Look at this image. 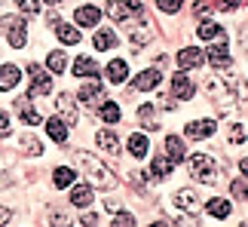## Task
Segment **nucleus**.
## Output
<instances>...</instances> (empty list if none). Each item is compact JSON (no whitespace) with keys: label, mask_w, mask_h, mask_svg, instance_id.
Instances as JSON below:
<instances>
[{"label":"nucleus","mask_w":248,"mask_h":227,"mask_svg":"<svg viewBox=\"0 0 248 227\" xmlns=\"http://www.w3.org/2000/svg\"><path fill=\"white\" fill-rule=\"evenodd\" d=\"M77 160H80V166L86 169V175H89V181H92L95 187H101V191H110V187L117 184L113 172L101 163V160H95L89 150H77Z\"/></svg>","instance_id":"obj_1"},{"label":"nucleus","mask_w":248,"mask_h":227,"mask_svg":"<svg viewBox=\"0 0 248 227\" xmlns=\"http://www.w3.org/2000/svg\"><path fill=\"white\" fill-rule=\"evenodd\" d=\"M187 166H190V175L202 184H215L217 181V163L208 154H193L187 157Z\"/></svg>","instance_id":"obj_2"},{"label":"nucleus","mask_w":248,"mask_h":227,"mask_svg":"<svg viewBox=\"0 0 248 227\" xmlns=\"http://www.w3.org/2000/svg\"><path fill=\"white\" fill-rule=\"evenodd\" d=\"M205 89H208V96H212V101L217 105L221 101V108L224 111H230V105L236 101V92H230V86H227V80L224 77H208V83H205Z\"/></svg>","instance_id":"obj_3"},{"label":"nucleus","mask_w":248,"mask_h":227,"mask_svg":"<svg viewBox=\"0 0 248 227\" xmlns=\"http://www.w3.org/2000/svg\"><path fill=\"white\" fill-rule=\"evenodd\" d=\"M205 62H212L215 71H227V68H230V49H227V37H217L212 49H205Z\"/></svg>","instance_id":"obj_4"},{"label":"nucleus","mask_w":248,"mask_h":227,"mask_svg":"<svg viewBox=\"0 0 248 227\" xmlns=\"http://www.w3.org/2000/svg\"><path fill=\"white\" fill-rule=\"evenodd\" d=\"M28 74H31V89H28V96H49L52 92V80L43 74L40 65H28Z\"/></svg>","instance_id":"obj_5"},{"label":"nucleus","mask_w":248,"mask_h":227,"mask_svg":"<svg viewBox=\"0 0 248 227\" xmlns=\"http://www.w3.org/2000/svg\"><path fill=\"white\" fill-rule=\"evenodd\" d=\"M215 129H217V123L215 120H193V123H187V138H208V135H215Z\"/></svg>","instance_id":"obj_6"},{"label":"nucleus","mask_w":248,"mask_h":227,"mask_svg":"<svg viewBox=\"0 0 248 227\" xmlns=\"http://www.w3.org/2000/svg\"><path fill=\"white\" fill-rule=\"evenodd\" d=\"M202 62H205V52H202V49H196V46H187V49H181V52H178V65H181L184 71L199 68Z\"/></svg>","instance_id":"obj_7"},{"label":"nucleus","mask_w":248,"mask_h":227,"mask_svg":"<svg viewBox=\"0 0 248 227\" xmlns=\"http://www.w3.org/2000/svg\"><path fill=\"white\" fill-rule=\"evenodd\" d=\"M159 80H163V74H159L156 68H147V71H141L135 80H132V86L141 89V92H147V89H156L159 86Z\"/></svg>","instance_id":"obj_8"},{"label":"nucleus","mask_w":248,"mask_h":227,"mask_svg":"<svg viewBox=\"0 0 248 227\" xmlns=\"http://www.w3.org/2000/svg\"><path fill=\"white\" fill-rule=\"evenodd\" d=\"M74 22H77L80 28H98L101 22V13L95 6H80L77 13H74Z\"/></svg>","instance_id":"obj_9"},{"label":"nucleus","mask_w":248,"mask_h":227,"mask_svg":"<svg viewBox=\"0 0 248 227\" xmlns=\"http://www.w3.org/2000/svg\"><path fill=\"white\" fill-rule=\"evenodd\" d=\"M95 141H98V147L104 150V154H110V157H120V138L113 135L110 129H101L98 135H95Z\"/></svg>","instance_id":"obj_10"},{"label":"nucleus","mask_w":248,"mask_h":227,"mask_svg":"<svg viewBox=\"0 0 248 227\" xmlns=\"http://www.w3.org/2000/svg\"><path fill=\"white\" fill-rule=\"evenodd\" d=\"M55 105H59V114H62V120H64V123H71V126L77 123V101H74L68 92H62Z\"/></svg>","instance_id":"obj_11"},{"label":"nucleus","mask_w":248,"mask_h":227,"mask_svg":"<svg viewBox=\"0 0 248 227\" xmlns=\"http://www.w3.org/2000/svg\"><path fill=\"white\" fill-rule=\"evenodd\" d=\"M46 132H49V138L59 141V145L68 141V123H64L62 117H49V120H46Z\"/></svg>","instance_id":"obj_12"},{"label":"nucleus","mask_w":248,"mask_h":227,"mask_svg":"<svg viewBox=\"0 0 248 227\" xmlns=\"http://www.w3.org/2000/svg\"><path fill=\"white\" fill-rule=\"evenodd\" d=\"M16 111H18V117H22L25 123H31V126H37V123H40V114L31 108V96L16 98Z\"/></svg>","instance_id":"obj_13"},{"label":"nucleus","mask_w":248,"mask_h":227,"mask_svg":"<svg viewBox=\"0 0 248 227\" xmlns=\"http://www.w3.org/2000/svg\"><path fill=\"white\" fill-rule=\"evenodd\" d=\"M166 157L171 160V163L187 160V147H184V141H181L178 135H169V138H166Z\"/></svg>","instance_id":"obj_14"},{"label":"nucleus","mask_w":248,"mask_h":227,"mask_svg":"<svg viewBox=\"0 0 248 227\" xmlns=\"http://www.w3.org/2000/svg\"><path fill=\"white\" fill-rule=\"evenodd\" d=\"M171 92H175L178 98H193V83H190V77L184 71L171 77Z\"/></svg>","instance_id":"obj_15"},{"label":"nucleus","mask_w":248,"mask_h":227,"mask_svg":"<svg viewBox=\"0 0 248 227\" xmlns=\"http://www.w3.org/2000/svg\"><path fill=\"white\" fill-rule=\"evenodd\" d=\"M80 98L86 101V105H101V101H104V89H101V83L98 80H95V83H86V86L80 89Z\"/></svg>","instance_id":"obj_16"},{"label":"nucleus","mask_w":248,"mask_h":227,"mask_svg":"<svg viewBox=\"0 0 248 227\" xmlns=\"http://www.w3.org/2000/svg\"><path fill=\"white\" fill-rule=\"evenodd\" d=\"M92 203V187L89 184H71V206H77V209H86V206Z\"/></svg>","instance_id":"obj_17"},{"label":"nucleus","mask_w":248,"mask_h":227,"mask_svg":"<svg viewBox=\"0 0 248 227\" xmlns=\"http://www.w3.org/2000/svg\"><path fill=\"white\" fill-rule=\"evenodd\" d=\"M74 77H98V65H95V59L80 55V59L74 62Z\"/></svg>","instance_id":"obj_18"},{"label":"nucleus","mask_w":248,"mask_h":227,"mask_svg":"<svg viewBox=\"0 0 248 227\" xmlns=\"http://www.w3.org/2000/svg\"><path fill=\"white\" fill-rule=\"evenodd\" d=\"M108 80L110 83H126L129 80V65L123 62V59H113L108 65Z\"/></svg>","instance_id":"obj_19"},{"label":"nucleus","mask_w":248,"mask_h":227,"mask_svg":"<svg viewBox=\"0 0 248 227\" xmlns=\"http://www.w3.org/2000/svg\"><path fill=\"white\" fill-rule=\"evenodd\" d=\"M18 80H22V71H18L16 65H3V68H0V89H3V92L13 89Z\"/></svg>","instance_id":"obj_20"},{"label":"nucleus","mask_w":248,"mask_h":227,"mask_svg":"<svg viewBox=\"0 0 248 227\" xmlns=\"http://www.w3.org/2000/svg\"><path fill=\"white\" fill-rule=\"evenodd\" d=\"M55 34H59L62 43H71V46L80 43V31H77V28H71L68 22H55Z\"/></svg>","instance_id":"obj_21"},{"label":"nucleus","mask_w":248,"mask_h":227,"mask_svg":"<svg viewBox=\"0 0 248 227\" xmlns=\"http://www.w3.org/2000/svg\"><path fill=\"white\" fill-rule=\"evenodd\" d=\"M175 206H178V209H184V212H196L199 196H196L193 191H178V194H175Z\"/></svg>","instance_id":"obj_22"},{"label":"nucleus","mask_w":248,"mask_h":227,"mask_svg":"<svg viewBox=\"0 0 248 227\" xmlns=\"http://www.w3.org/2000/svg\"><path fill=\"white\" fill-rule=\"evenodd\" d=\"M92 43H95V52H104V49H110V46L117 43V34L108 31V28H101V31H95Z\"/></svg>","instance_id":"obj_23"},{"label":"nucleus","mask_w":248,"mask_h":227,"mask_svg":"<svg viewBox=\"0 0 248 227\" xmlns=\"http://www.w3.org/2000/svg\"><path fill=\"white\" fill-rule=\"evenodd\" d=\"M171 166H175V163L163 154V157H156L154 163H150V175H154V178H169L171 175Z\"/></svg>","instance_id":"obj_24"},{"label":"nucleus","mask_w":248,"mask_h":227,"mask_svg":"<svg viewBox=\"0 0 248 227\" xmlns=\"http://www.w3.org/2000/svg\"><path fill=\"white\" fill-rule=\"evenodd\" d=\"M52 181H55V187H71L74 181H77V172L74 169H68V166H59L52 172Z\"/></svg>","instance_id":"obj_25"},{"label":"nucleus","mask_w":248,"mask_h":227,"mask_svg":"<svg viewBox=\"0 0 248 227\" xmlns=\"http://www.w3.org/2000/svg\"><path fill=\"white\" fill-rule=\"evenodd\" d=\"M147 150H150V141L141 135V132H135V135L129 138V154H132V157H144Z\"/></svg>","instance_id":"obj_26"},{"label":"nucleus","mask_w":248,"mask_h":227,"mask_svg":"<svg viewBox=\"0 0 248 227\" xmlns=\"http://www.w3.org/2000/svg\"><path fill=\"white\" fill-rule=\"evenodd\" d=\"M98 114H101L104 123H117V120H120V105H117V101H108V98H104L101 105H98Z\"/></svg>","instance_id":"obj_27"},{"label":"nucleus","mask_w":248,"mask_h":227,"mask_svg":"<svg viewBox=\"0 0 248 227\" xmlns=\"http://www.w3.org/2000/svg\"><path fill=\"white\" fill-rule=\"evenodd\" d=\"M28 43V34H25V22H16L9 28V46H16V49H22Z\"/></svg>","instance_id":"obj_28"},{"label":"nucleus","mask_w":248,"mask_h":227,"mask_svg":"<svg viewBox=\"0 0 248 227\" xmlns=\"http://www.w3.org/2000/svg\"><path fill=\"white\" fill-rule=\"evenodd\" d=\"M208 215H215V218H227L230 215V203L227 200H221V196H215V200H208Z\"/></svg>","instance_id":"obj_29"},{"label":"nucleus","mask_w":248,"mask_h":227,"mask_svg":"<svg viewBox=\"0 0 248 227\" xmlns=\"http://www.w3.org/2000/svg\"><path fill=\"white\" fill-rule=\"evenodd\" d=\"M129 13H132L129 3H117V0H110V3H108V16L113 18V22H126Z\"/></svg>","instance_id":"obj_30"},{"label":"nucleus","mask_w":248,"mask_h":227,"mask_svg":"<svg viewBox=\"0 0 248 227\" xmlns=\"http://www.w3.org/2000/svg\"><path fill=\"white\" fill-rule=\"evenodd\" d=\"M199 37H202V40H217V37H227V34H224V28H221V25H215V22H202V25H199Z\"/></svg>","instance_id":"obj_31"},{"label":"nucleus","mask_w":248,"mask_h":227,"mask_svg":"<svg viewBox=\"0 0 248 227\" xmlns=\"http://www.w3.org/2000/svg\"><path fill=\"white\" fill-rule=\"evenodd\" d=\"M18 147H22L28 157H37V154H43V145H40V141H37L34 135H22V141H18Z\"/></svg>","instance_id":"obj_32"},{"label":"nucleus","mask_w":248,"mask_h":227,"mask_svg":"<svg viewBox=\"0 0 248 227\" xmlns=\"http://www.w3.org/2000/svg\"><path fill=\"white\" fill-rule=\"evenodd\" d=\"M46 65H49V71H52V74H62V71H64V65H68V55H64V52H49Z\"/></svg>","instance_id":"obj_33"},{"label":"nucleus","mask_w":248,"mask_h":227,"mask_svg":"<svg viewBox=\"0 0 248 227\" xmlns=\"http://www.w3.org/2000/svg\"><path fill=\"white\" fill-rule=\"evenodd\" d=\"M230 191L236 200H248V181H242V178H236V181L230 184Z\"/></svg>","instance_id":"obj_34"},{"label":"nucleus","mask_w":248,"mask_h":227,"mask_svg":"<svg viewBox=\"0 0 248 227\" xmlns=\"http://www.w3.org/2000/svg\"><path fill=\"white\" fill-rule=\"evenodd\" d=\"M16 6L22 9V13H28V16H37V13H40V3H37V0H16Z\"/></svg>","instance_id":"obj_35"},{"label":"nucleus","mask_w":248,"mask_h":227,"mask_svg":"<svg viewBox=\"0 0 248 227\" xmlns=\"http://www.w3.org/2000/svg\"><path fill=\"white\" fill-rule=\"evenodd\" d=\"M113 224H117V227H129V224H135V218H132V215L129 212H113Z\"/></svg>","instance_id":"obj_36"},{"label":"nucleus","mask_w":248,"mask_h":227,"mask_svg":"<svg viewBox=\"0 0 248 227\" xmlns=\"http://www.w3.org/2000/svg\"><path fill=\"white\" fill-rule=\"evenodd\" d=\"M156 6L163 9V13H171V16H175L178 9H181V0H156Z\"/></svg>","instance_id":"obj_37"},{"label":"nucleus","mask_w":248,"mask_h":227,"mask_svg":"<svg viewBox=\"0 0 248 227\" xmlns=\"http://www.w3.org/2000/svg\"><path fill=\"white\" fill-rule=\"evenodd\" d=\"M230 141H233V145L245 141V129H242V126H233V129H230Z\"/></svg>","instance_id":"obj_38"},{"label":"nucleus","mask_w":248,"mask_h":227,"mask_svg":"<svg viewBox=\"0 0 248 227\" xmlns=\"http://www.w3.org/2000/svg\"><path fill=\"white\" fill-rule=\"evenodd\" d=\"M6 135H9V117L0 111V138H6Z\"/></svg>","instance_id":"obj_39"},{"label":"nucleus","mask_w":248,"mask_h":227,"mask_svg":"<svg viewBox=\"0 0 248 227\" xmlns=\"http://www.w3.org/2000/svg\"><path fill=\"white\" fill-rule=\"evenodd\" d=\"M193 13H196L199 18H205L208 13H212V6H208V3H196V6H193Z\"/></svg>","instance_id":"obj_40"},{"label":"nucleus","mask_w":248,"mask_h":227,"mask_svg":"<svg viewBox=\"0 0 248 227\" xmlns=\"http://www.w3.org/2000/svg\"><path fill=\"white\" fill-rule=\"evenodd\" d=\"M16 22H22V18H13V16H3V18H0V28H3V31H9V28H13Z\"/></svg>","instance_id":"obj_41"},{"label":"nucleus","mask_w":248,"mask_h":227,"mask_svg":"<svg viewBox=\"0 0 248 227\" xmlns=\"http://www.w3.org/2000/svg\"><path fill=\"white\" fill-rule=\"evenodd\" d=\"M150 114H154V108H150V105H141V108H138V117H141V120H150Z\"/></svg>","instance_id":"obj_42"},{"label":"nucleus","mask_w":248,"mask_h":227,"mask_svg":"<svg viewBox=\"0 0 248 227\" xmlns=\"http://www.w3.org/2000/svg\"><path fill=\"white\" fill-rule=\"evenodd\" d=\"M239 3H242V0H224V3H221V9H227V13H233V9L239 6Z\"/></svg>","instance_id":"obj_43"},{"label":"nucleus","mask_w":248,"mask_h":227,"mask_svg":"<svg viewBox=\"0 0 248 227\" xmlns=\"http://www.w3.org/2000/svg\"><path fill=\"white\" fill-rule=\"evenodd\" d=\"M80 224H98V215H92V212H89V215H83V221H80Z\"/></svg>","instance_id":"obj_44"},{"label":"nucleus","mask_w":248,"mask_h":227,"mask_svg":"<svg viewBox=\"0 0 248 227\" xmlns=\"http://www.w3.org/2000/svg\"><path fill=\"white\" fill-rule=\"evenodd\" d=\"M9 221V209H0V224H6Z\"/></svg>","instance_id":"obj_45"},{"label":"nucleus","mask_w":248,"mask_h":227,"mask_svg":"<svg viewBox=\"0 0 248 227\" xmlns=\"http://www.w3.org/2000/svg\"><path fill=\"white\" fill-rule=\"evenodd\" d=\"M239 169H242V172H245V178H248V157H245L242 163H239Z\"/></svg>","instance_id":"obj_46"},{"label":"nucleus","mask_w":248,"mask_h":227,"mask_svg":"<svg viewBox=\"0 0 248 227\" xmlns=\"http://www.w3.org/2000/svg\"><path fill=\"white\" fill-rule=\"evenodd\" d=\"M9 184V178H0V187H6Z\"/></svg>","instance_id":"obj_47"},{"label":"nucleus","mask_w":248,"mask_h":227,"mask_svg":"<svg viewBox=\"0 0 248 227\" xmlns=\"http://www.w3.org/2000/svg\"><path fill=\"white\" fill-rule=\"evenodd\" d=\"M43 3H62V0H43Z\"/></svg>","instance_id":"obj_48"}]
</instances>
